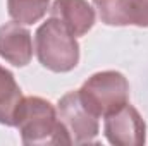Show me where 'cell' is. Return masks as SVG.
<instances>
[{
    "mask_svg": "<svg viewBox=\"0 0 148 146\" xmlns=\"http://www.w3.org/2000/svg\"><path fill=\"white\" fill-rule=\"evenodd\" d=\"M24 145H71L69 134L50 102L40 96L23 98L14 115Z\"/></svg>",
    "mask_w": 148,
    "mask_h": 146,
    "instance_id": "1",
    "label": "cell"
},
{
    "mask_svg": "<svg viewBox=\"0 0 148 146\" xmlns=\"http://www.w3.org/2000/svg\"><path fill=\"white\" fill-rule=\"evenodd\" d=\"M38 60L53 72H69L77 65L79 45L76 36L55 17L47 19L35 35Z\"/></svg>",
    "mask_w": 148,
    "mask_h": 146,
    "instance_id": "2",
    "label": "cell"
},
{
    "mask_svg": "<svg viewBox=\"0 0 148 146\" xmlns=\"http://www.w3.org/2000/svg\"><path fill=\"white\" fill-rule=\"evenodd\" d=\"M84 105L97 117L110 115L124 107L129 100V84L121 72L105 71L93 74L77 89Z\"/></svg>",
    "mask_w": 148,
    "mask_h": 146,
    "instance_id": "3",
    "label": "cell"
},
{
    "mask_svg": "<svg viewBox=\"0 0 148 146\" xmlns=\"http://www.w3.org/2000/svg\"><path fill=\"white\" fill-rule=\"evenodd\" d=\"M57 115L74 145L93 143L98 136V117L84 105L79 91H71L60 98Z\"/></svg>",
    "mask_w": 148,
    "mask_h": 146,
    "instance_id": "4",
    "label": "cell"
},
{
    "mask_svg": "<svg viewBox=\"0 0 148 146\" xmlns=\"http://www.w3.org/2000/svg\"><path fill=\"white\" fill-rule=\"evenodd\" d=\"M145 132L147 126L141 115L129 103L105 117V136L115 146H141Z\"/></svg>",
    "mask_w": 148,
    "mask_h": 146,
    "instance_id": "5",
    "label": "cell"
},
{
    "mask_svg": "<svg viewBox=\"0 0 148 146\" xmlns=\"http://www.w3.org/2000/svg\"><path fill=\"white\" fill-rule=\"evenodd\" d=\"M102 23L148 28V0H93Z\"/></svg>",
    "mask_w": 148,
    "mask_h": 146,
    "instance_id": "6",
    "label": "cell"
},
{
    "mask_svg": "<svg viewBox=\"0 0 148 146\" xmlns=\"http://www.w3.org/2000/svg\"><path fill=\"white\" fill-rule=\"evenodd\" d=\"M0 57L16 67H24L33 57L31 35L21 23H7L0 26Z\"/></svg>",
    "mask_w": 148,
    "mask_h": 146,
    "instance_id": "7",
    "label": "cell"
},
{
    "mask_svg": "<svg viewBox=\"0 0 148 146\" xmlns=\"http://www.w3.org/2000/svg\"><path fill=\"white\" fill-rule=\"evenodd\" d=\"M50 10L74 36H83L95 23V12L86 0H55Z\"/></svg>",
    "mask_w": 148,
    "mask_h": 146,
    "instance_id": "8",
    "label": "cell"
},
{
    "mask_svg": "<svg viewBox=\"0 0 148 146\" xmlns=\"http://www.w3.org/2000/svg\"><path fill=\"white\" fill-rule=\"evenodd\" d=\"M21 100L23 93L14 76L0 65V124L14 126V115Z\"/></svg>",
    "mask_w": 148,
    "mask_h": 146,
    "instance_id": "9",
    "label": "cell"
},
{
    "mask_svg": "<svg viewBox=\"0 0 148 146\" xmlns=\"http://www.w3.org/2000/svg\"><path fill=\"white\" fill-rule=\"evenodd\" d=\"M48 3L50 0H7L10 17L23 24L38 23L47 14Z\"/></svg>",
    "mask_w": 148,
    "mask_h": 146,
    "instance_id": "10",
    "label": "cell"
}]
</instances>
